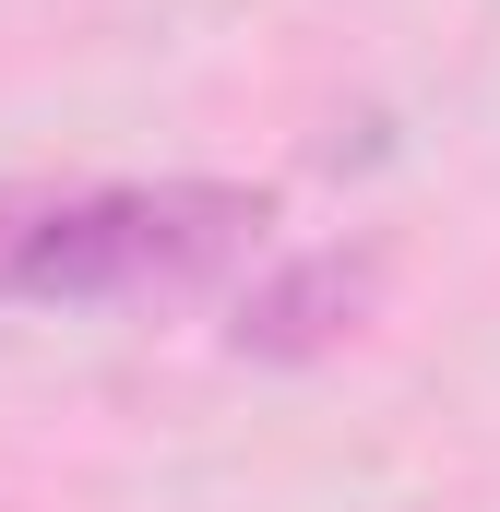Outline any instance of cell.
I'll use <instances>...</instances> for the list:
<instances>
[{"label":"cell","mask_w":500,"mask_h":512,"mask_svg":"<svg viewBox=\"0 0 500 512\" xmlns=\"http://www.w3.org/2000/svg\"><path fill=\"white\" fill-rule=\"evenodd\" d=\"M274 227V191L239 179H143L72 203H0V298L24 310H120V298H203Z\"/></svg>","instance_id":"cell-1"},{"label":"cell","mask_w":500,"mask_h":512,"mask_svg":"<svg viewBox=\"0 0 500 512\" xmlns=\"http://www.w3.org/2000/svg\"><path fill=\"white\" fill-rule=\"evenodd\" d=\"M381 274L393 262L370 251V239H346V251H298L274 262L262 286L239 298V322H227V346L239 358H262V370H298V358H334L358 322L381 310Z\"/></svg>","instance_id":"cell-2"}]
</instances>
